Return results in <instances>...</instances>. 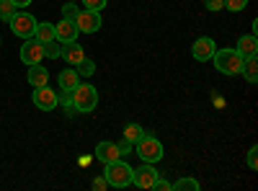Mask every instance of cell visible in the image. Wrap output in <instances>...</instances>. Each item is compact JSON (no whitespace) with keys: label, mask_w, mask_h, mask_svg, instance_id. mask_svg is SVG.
Here are the masks:
<instances>
[{"label":"cell","mask_w":258,"mask_h":191,"mask_svg":"<svg viewBox=\"0 0 258 191\" xmlns=\"http://www.w3.org/2000/svg\"><path fill=\"white\" fill-rule=\"evenodd\" d=\"M70 98H73L75 111H80V114H91L98 106V91L93 86H88V83H78L70 91Z\"/></svg>","instance_id":"6da1fadb"},{"label":"cell","mask_w":258,"mask_h":191,"mask_svg":"<svg viewBox=\"0 0 258 191\" xmlns=\"http://www.w3.org/2000/svg\"><path fill=\"white\" fill-rule=\"evenodd\" d=\"M132 171H135V168L119 158V160L106 163V173H103V178L109 181V186H114V188H126L129 183H132Z\"/></svg>","instance_id":"7a4b0ae2"},{"label":"cell","mask_w":258,"mask_h":191,"mask_svg":"<svg viewBox=\"0 0 258 191\" xmlns=\"http://www.w3.org/2000/svg\"><path fill=\"white\" fill-rule=\"evenodd\" d=\"M212 62L222 75H240L243 70V57L238 54V49H217Z\"/></svg>","instance_id":"3957f363"},{"label":"cell","mask_w":258,"mask_h":191,"mask_svg":"<svg viewBox=\"0 0 258 191\" xmlns=\"http://www.w3.org/2000/svg\"><path fill=\"white\" fill-rule=\"evenodd\" d=\"M135 155H140V160H145V163H158L163 158V145L153 135H142L135 142Z\"/></svg>","instance_id":"277c9868"},{"label":"cell","mask_w":258,"mask_h":191,"mask_svg":"<svg viewBox=\"0 0 258 191\" xmlns=\"http://www.w3.org/2000/svg\"><path fill=\"white\" fill-rule=\"evenodd\" d=\"M11 31L16 34V36H21V39H31L34 36V29H36V18L31 16V13H24V11H16L13 16H11Z\"/></svg>","instance_id":"5b68a950"},{"label":"cell","mask_w":258,"mask_h":191,"mask_svg":"<svg viewBox=\"0 0 258 191\" xmlns=\"http://www.w3.org/2000/svg\"><path fill=\"white\" fill-rule=\"evenodd\" d=\"M41 59H44V44L36 41L34 36L24 41V47H21V62L24 65H41Z\"/></svg>","instance_id":"8992f818"},{"label":"cell","mask_w":258,"mask_h":191,"mask_svg":"<svg viewBox=\"0 0 258 191\" xmlns=\"http://www.w3.org/2000/svg\"><path fill=\"white\" fill-rule=\"evenodd\" d=\"M75 26H78V31H83V34H93V31H98V29L103 26L101 11H88V8H83V11L78 13V18H75Z\"/></svg>","instance_id":"52a82bcc"},{"label":"cell","mask_w":258,"mask_h":191,"mask_svg":"<svg viewBox=\"0 0 258 191\" xmlns=\"http://www.w3.org/2000/svg\"><path fill=\"white\" fill-rule=\"evenodd\" d=\"M31 101L36 103V109H41V111H52V109H57V91L49 88V86H39V88H34Z\"/></svg>","instance_id":"ba28073f"},{"label":"cell","mask_w":258,"mask_h":191,"mask_svg":"<svg viewBox=\"0 0 258 191\" xmlns=\"http://www.w3.org/2000/svg\"><path fill=\"white\" fill-rule=\"evenodd\" d=\"M158 176H160V173L153 168V163H145V165L137 168V171H132V183H135L137 188H153V183H155Z\"/></svg>","instance_id":"9c48e42d"},{"label":"cell","mask_w":258,"mask_h":191,"mask_svg":"<svg viewBox=\"0 0 258 191\" xmlns=\"http://www.w3.org/2000/svg\"><path fill=\"white\" fill-rule=\"evenodd\" d=\"M214 52H217V44H214V39H209V36H199L191 44V54H194V59H199V62L212 59Z\"/></svg>","instance_id":"30bf717a"},{"label":"cell","mask_w":258,"mask_h":191,"mask_svg":"<svg viewBox=\"0 0 258 191\" xmlns=\"http://www.w3.org/2000/svg\"><path fill=\"white\" fill-rule=\"evenodd\" d=\"M83 57H85V49L78 44L75 39H73V41H64V44H62V59L68 62V65H73V68H75Z\"/></svg>","instance_id":"8fae6325"},{"label":"cell","mask_w":258,"mask_h":191,"mask_svg":"<svg viewBox=\"0 0 258 191\" xmlns=\"http://www.w3.org/2000/svg\"><path fill=\"white\" fill-rule=\"evenodd\" d=\"M54 36L62 41H73V39H78V26H75V21H70V18H62L59 24L54 26Z\"/></svg>","instance_id":"7c38bea8"},{"label":"cell","mask_w":258,"mask_h":191,"mask_svg":"<svg viewBox=\"0 0 258 191\" xmlns=\"http://www.w3.org/2000/svg\"><path fill=\"white\" fill-rule=\"evenodd\" d=\"M96 158L98 160H103V163H111V160H119L121 158V153H119V147H116V142H98L96 145Z\"/></svg>","instance_id":"4fadbf2b"},{"label":"cell","mask_w":258,"mask_h":191,"mask_svg":"<svg viewBox=\"0 0 258 191\" xmlns=\"http://www.w3.org/2000/svg\"><path fill=\"white\" fill-rule=\"evenodd\" d=\"M238 54L245 59V57H253V54H258V39H255V34H248V36H240L238 39Z\"/></svg>","instance_id":"5bb4252c"},{"label":"cell","mask_w":258,"mask_h":191,"mask_svg":"<svg viewBox=\"0 0 258 191\" xmlns=\"http://www.w3.org/2000/svg\"><path fill=\"white\" fill-rule=\"evenodd\" d=\"M29 83L34 88H39V86H47L49 83V70L47 68H41V65H31V70H29Z\"/></svg>","instance_id":"9a60e30c"},{"label":"cell","mask_w":258,"mask_h":191,"mask_svg":"<svg viewBox=\"0 0 258 191\" xmlns=\"http://www.w3.org/2000/svg\"><path fill=\"white\" fill-rule=\"evenodd\" d=\"M57 83H59V91H73L78 83H80V75L75 70H62L59 78H57Z\"/></svg>","instance_id":"2e32d148"},{"label":"cell","mask_w":258,"mask_h":191,"mask_svg":"<svg viewBox=\"0 0 258 191\" xmlns=\"http://www.w3.org/2000/svg\"><path fill=\"white\" fill-rule=\"evenodd\" d=\"M34 39L36 41H41V44H47V41H52L54 39V24H36V29H34Z\"/></svg>","instance_id":"e0dca14e"},{"label":"cell","mask_w":258,"mask_h":191,"mask_svg":"<svg viewBox=\"0 0 258 191\" xmlns=\"http://www.w3.org/2000/svg\"><path fill=\"white\" fill-rule=\"evenodd\" d=\"M240 73L245 75L248 83H258V59H255V54L243 59V70H240Z\"/></svg>","instance_id":"ac0fdd59"},{"label":"cell","mask_w":258,"mask_h":191,"mask_svg":"<svg viewBox=\"0 0 258 191\" xmlns=\"http://www.w3.org/2000/svg\"><path fill=\"white\" fill-rule=\"evenodd\" d=\"M199 188H202V183L191 176H183L176 183H170V191H199Z\"/></svg>","instance_id":"d6986e66"},{"label":"cell","mask_w":258,"mask_h":191,"mask_svg":"<svg viewBox=\"0 0 258 191\" xmlns=\"http://www.w3.org/2000/svg\"><path fill=\"white\" fill-rule=\"evenodd\" d=\"M75 68H78L75 73H78L80 78H91V75L96 73V62H93V59H88V57H83Z\"/></svg>","instance_id":"ffe728a7"},{"label":"cell","mask_w":258,"mask_h":191,"mask_svg":"<svg viewBox=\"0 0 258 191\" xmlns=\"http://www.w3.org/2000/svg\"><path fill=\"white\" fill-rule=\"evenodd\" d=\"M142 135H145V130H142V126H140L137 121H132V124H126V126H124V140H129L132 145H135Z\"/></svg>","instance_id":"44dd1931"},{"label":"cell","mask_w":258,"mask_h":191,"mask_svg":"<svg viewBox=\"0 0 258 191\" xmlns=\"http://www.w3.org/2000/svg\"><path fill=\"white\" fill-rule=\"evenodd\" d=\"M44 57H49V59H57V57H62V41L54 36L52 41H47L44 44Z\"/></svg>","instance_id":"7402d4cb"},{"label":"cell","mask_w":258,"mask_h":191,"mask_svg":"<svg viewBox=\"0 0 258 191\" xmlns=\"http://www.w3.org/2000/svg\"><path fill=\"white\" fill-rule=\"evenodd\" d=\"M13 13H16V6L11 3V0H0V18H3V21H11Z\"/></svg>","instance_id":"603a6c76"},{"label":"cell","mask_w":258,"mask_h":191,"mask_svg":"<svg viewBox=\"0 0 258 191\" xmlns=\"http://www.w3.org/2000/svg\"><path fill=\"white\" fill-rule=\"evenodd\" d=\"M245 6H248V0H225V11H230V13H238Z\"/></svg>","instance_id":"cb8c5ba5"},{"label":"cell","mask_w":258,"mask_h":191,"mask_svg":"<svg viewBox=\"0 0 258 191\" xmlns=\"http://www.w3.org/2000/svg\"><path fill=\"white\" fill-rule=\"evenodd\" d=\"M78 13H80V11H78V3H70V0H68V6L62 8V18L75 21V18H78Z\"/></svg>","instance_id":"d4e9b609"},{"label":"cell","mask_w":258,"mask_h":191,"mask_svg":"<svg viewBox=\"0 0 258 191\" xmlns=\"http://www.w3.org/2000/svg\"><path fill=\"white\" fill-rule=\"evenodd\" d=\"M248 168H250V171H255V168H258V147L255 145L248 150Z\"/></svg>","instance_id":"484cf974"},{"label":"cell","mask_w":258,"mask_h":191,"mask_svg":"<svg viewBox=\"0 0 258 191\" xmlns=\"http://www.w3.org/2000/svg\"><path fill=\"white\" fill-rule=\"evenodd\" d=\"M83 6L88 11H101V8H106V0H83Z\"/></svg>","instance_id":"4316f807"},{"label":"cell","mask_w":258,"mask_h":191,"mask_svg":"<svg viewBox=\"0 0 258 191\" xmlns=\"http://www.w3.org/2000/svg\"><path fill=\"white\" fill-rule=\"evenodd\" d=\"M204 6H207V11H222L225 8V0H204Z\"/></svg>","instance_id":"83f0119b"},{"label":"cell","mask_w":258,"mask_h":191,"mask_svg":"<svg viewBox=\"0 0 258 191\" xmlns=\"http://www.w3.org/2000/svg\"><path fill=\"white\" fill-rule=\"evenodd\" d=\"M153 188H155V191H170V183H168L165 178H160V176H158V178H155V183H153Z\"/></svg>","instance_id":"f1b7e54d"},{"label":"cell","mask_w":258,"mask_h":191,"mask_svg":"<svg viewBox=\"0 0 258 191\" xmlns=\"http://www.w3.org/2000/svg\"><path fill=\"white\" fill-rule=\"evenodd\" d=\"M116 147H119V153H121V155H129V150H132V142H129V140H121Z\"/></svg>","instance_id":"f546056e"},{"label":"cell","mask_w":258,"mask_h":191,"mask_svg":"<svg viewBox=\"0 0 258 191\" xmlns=\"http://www.w3.org/2000/svg\"><path fill=\"white\" fill-rule=\"evenodd\" d=\"M91 186H93L96 191H103V188H109V181H106V178H96Z\"/></svg>","instance_id":"4dcf8cb0"},{"label":"cell","mask_w":258,"mask_h":191,"mask_svg":"<svg viewBox=\"0 0 258 191\" xmlns=\"http://www.w3.org/2000/svg\"><path fill=\"white\" fill-rule=\"evenodd\" d=\"M11 3H13L16 8H26V6H31V0H11Z\"/></svg>","instance_id":"1f68e13d"},{"label":"cell","mask_w":258,"mask_h":191,"mask_svg":"<svg viewBox=\"0 0 258 191\" xmlns=\"http://www.w3.org/2000/svg\"><path fill=\"white\" fill-rule=\"evenodd\" d=\"M70 3H78V0H70Z\"/></svg>","instance_id":"d6a6232c"}]
</instances>
